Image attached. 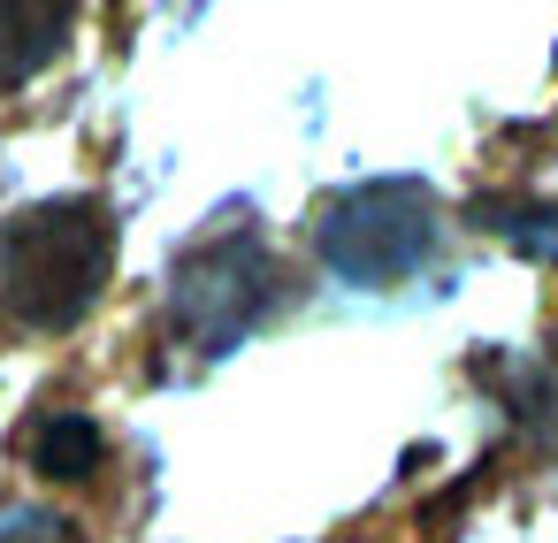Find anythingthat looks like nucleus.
I'll use <instances>...</instances> for the list:
<instances>
[{
    "label": "nucleus",
    "instance_id": "obj_6",
    "mask_svg": "<svg viewBox=\"0 0 558 543\" xmlns=\"http://www.w3.org/2000/svg\"><path fill=\"white\" fill-rule=\"evenodd\" d=\"M100 459H108V444H100V429H93L85 413H47L39 436H32V467H39L47 482H77V474H93Z\"/></svg>",
    "mask_w": 558,
    "mask_h": 543
},
{
    "label": "nucleus",
    "instance_id": "obj_3",
    "mask_svg": "<svg viewBox=\"0 0 558 543\" xmlns=\"http://www.w3.org/2000/svg\"><path fill=\"white\" fill-rule=\"evenodd\" d=\"M268 299H276V261L260 238H207L169 268V329L199 360L230 352L268 314Z\"/></svg>",
    "mask_w": 558,
    "mask_h": 543
},
{
    "label": "nucleus",
    "instance_id": "obj_1",
    "mask_svg": "<svg viewBox=\"0 0 558 543\" xmlns=\"http://www.w3.org/2000/svg\"><path fill=\"white\" fill-rule=\"evenodd\" d=\"M108 268H116V238L85 200L24 207L0 230V306L32 329H70L77 314H93Z\"/></svg>",
    "mask_w": 558,
    "mask_h": 543
},
{
    "label": "nucleus",
    "instance_id": "obj_4",
    "mask_svg": "<svg viewBox=\"0 0 558 543\" xmlns=\"http://www.w3.org/2000/svg\"><path fill=\"white\" fill-rule=\"evenodd\" d=\"M62 24H70V0H0V93L47 70V55L62 47Z\"/></svg>",
    "mask_w": 558,
    "mask_h": 543
},
{
    "label": "nucleus",
    "instance_id": "obj_7",
    "mask_svg": "<svg viewBox=\"0 0 558 543\" xmlns=\"http://www.w3.org/2000/svg\"><path fill=\"white\" fill-rule=\"evenodd\" d=\"M0 543H85L77 520L47 512V505H16V512H0Z\"/></svg>",
    "mask_w": 558,
    "mask_h": 543
},
{
    "label": "nucleus",
    "instance_id": "obj_5",
    "mask_svg": "<svg viewBox=\"0 0 558 543\" xmlns=\"http://www.w3.org/2000/svg\"><path fill=\"white\" fill-rule=\"evenodd\" d=\"M489 390L505 398V413L527 444L558 451V360H505V367H489Z\"/></svg>",
    "mask_w": 558,
    "mask_h": 543
},
{
    "label": "nucleus",
    "instance_id": "obj_2",
    "mask_svg": "<svg viewBox=\"0 0 558 543\" xmlns=\"http://www.w3.org/2000/svg\"><path fill=\"white\" fill-rule=\"evenodd\" d=\"M322 261L344 283H405L413 268H428L436 253V200L413 177H383V184H352L329 200L322 230H314Z\"/></svg>",
    "mask_w": 558,
    "mask_h": 543
}]
</instances>
